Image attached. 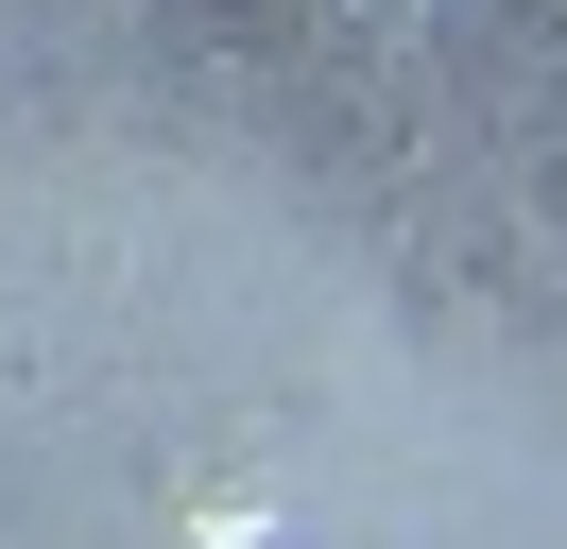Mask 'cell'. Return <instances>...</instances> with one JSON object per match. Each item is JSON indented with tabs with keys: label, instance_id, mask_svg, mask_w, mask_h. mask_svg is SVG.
Listing matches in <instances>:
<instances>
[{
	"label": "cell",
	"instance_id": "1",
	"mask_svg": "<svg viewBox=\"0 0 567 549\" xmlns=\"http://www.w3.org/2000/svg\"><path fill=\"white\" fill-rule=\"evenodd\" d=\"M310 18H327V34H413L430 0H310Z\"/></svg>",
	"mask_w": 567,
	"mask_h": 549
}]
</instances>
